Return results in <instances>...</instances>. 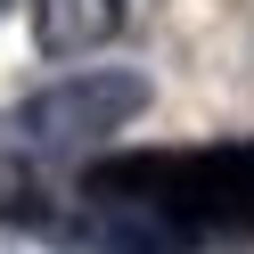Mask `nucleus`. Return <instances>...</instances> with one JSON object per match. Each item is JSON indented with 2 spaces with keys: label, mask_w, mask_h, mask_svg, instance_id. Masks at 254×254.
Wrapping results in <instances>:
<instances>
[{
  "label": "nucleus",
  "mask_w": 254,
  "mask_h": 254,
  "mask_svg": "<svg viewBox=\"0 0 254 254\" xmlns=\"http://www.w3.org/2000/svg\"><path fill=\"white\" fill-rule=\"evenodd\" d=\"M82 213L115 254H197L254 238V139L131 148L82 164Z\"/></svg>",
  "instance_id": "f257e3e1"
},
{
  "label": "nucleus",
  "mask_w": 254,
  "mask_h": 254,
  "mask_svg": "<svg viewBox=\"0 0 254 254\" xmlns=\"http://www.w3.org/2000/svg\"><path fill=\"white\" fill-rule=\"evenodd\" d=\"M139 107H148V82L131 66L58 74L50 90H33L25 107L0 115V156H17V164H82L107 139H123V123Z\"/></svg>",
  "instance_id": "f03ea898"
},
{
  "label": "nucleus",
  "mask_w": 254,
  "mask_h": 254,
  "mask_svg": "<svg viewBox=\"0 0 254 254\" xmlns=\"http://www.w3.org/2000/svg\"><path fill=\"white\" fill-rule=\"evenodd\" d=\"M156 0H41V50L74 58V50H99V41L131 33Z\"/></svg>",
  "instance_id": "7ed1b4c3"
},
{
  "label": "nucleus",
  "mask_w": 254,
  "mask_h": 254,
  "mask_svg": "<svg viewBox=\"0 0 254 254\" xmlns=\"http://www.w3.org/2000/svg\"><path fill=\"white\" fill-rule=\"evenodd\" d=\"M0 8H8V0H0Z\"/></svg>",
  "instance_id": "20e7f679"
}]
</instances>
